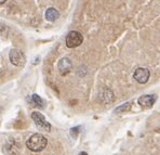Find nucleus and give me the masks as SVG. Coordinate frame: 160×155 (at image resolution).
I'll return each instance as SVG.
<instances>
[{"label": "nucleus", "instance_id": "f03ea898", "mask_svg": "<svg viewBox=\"0 0 160 155\" xmlns=\"http://www.w3.org/2000/svg\"><path fill=\"white\" fill-rule=\"evenodd\" d=\"M32 119L35 121L37 128L43 131H50L51 130V125L49 121H47L46 117L39 112H32Z\"/></svg>", "mask_w": 160, "mask_h": 155}, {"label": "nucleus", "instance_id": "0eeeda50", "mask_svg": "<svg viewBox=\"0 0 160 155\" xmlns=\"http://www.w3.org/2000/svg\"><path fill=\"white\" fill-rule=\"evenodd\" d=\"M157 100V97L155 95H146V96H142V97L138 98V102L144 109H149L152 105L155 104Z\"/></svg>", "mask_w": 160, "mask_h": 155}, {"label": "nucleus", "instance_id": "9b49d317", "mask_svg": "<svg viewBox=\"0 0 160 155\" xmlns=\"http://www.w3.org/2000/svg\"><path fill=\"white\" fill-rule=\"evenodd\" d=\"M79 128H80V127H75V128H72V129H70V135H72L74 138H76V137H77V135H78Z\"/></svg>", "mask_w": 160, "mask_h": 155}, {"label": "nucleus", "instance_id": "f8f14e48", "mask_svg": "<svg viewBox=\"0 0 160 155\" xmlns=\"http://www.w3.org/2000/svg\"><path fill=\"white\" fill-rule=\"evenodd\" d=\"M78 155H88V153H87V152H80Z\"/></svg>", "mask_w": 160, "mask_h": 155}, {"label": "nucleus", "instance_id": "7ed1b4c3", "mask_svg": "<svg viewBox=\"0 0 160 155\" xmlns=\"http://www.w3.org/2000/svg\"><path fill=\"white\" fill-rule=\"evenodd\" d=\"M83 41V37L77 30H72L66 36V46L68 48H76L79 47Z\"/></svg>", "mask_w": 160, "mask_h": 155}, {"label": "nucleus", "instance_id": "6e6552de", "mask_svg": "<svg viewBox=\"0 0 160 155\" xmlns=\"http://www.w3.org/2000/svg\"><path fill=\"white\" fill-rule=\"evenodd\" d=\"M44 16H46V20L49 21V22H55V21L60 18V12L54 8H49L48 10L46 11Z\"/></svg>", "mask_w": 160, "mask_h": 155}, {"label": "nucleus", "instance_id": "9d476101", "mask_svg": "<svg viewBox=\"0 0 160 155\" xmlns=\"http://www.w3.org/2000/svg\"><path fill=\"white\" fill-rule=\"evenodd\" d=\"M130 107H131V103L127 102V103H124V104L120 105L119 107H117L116 113H126V112H128L129 110H130Z\"/></svg>", "mask_w": 160, "mask_h": 155}, {"label": "nucleus", "instance_id": "20e7f679", "mask_svg": "<svg viewBox=\"0 0 160 155\" xmlns=\"http://www.w3.org/2000/svg\"><path fill=\"white\" fill-rule=\"evenodd\" d=\"M9 59H10V62L15 66H23L26 62L24 53L18 49H12L9 53Z\"/></svg>", "mask_w": 160, "mask_h": 155}, {"label": "nucleus", "instance_id": "1a4fd4ad", "mask_svg": "<svg viewBox=\"0 0 160 155\" xmlns=\"http://www.w3.org/2000/svg\"><path fill=\"white\" fill-rule=\"evenodd\" d=\"M30 100H32V103H34L35 106L40 107V109L44 107V101L42 100L38 95H32V97H30Z\"/></svg>", "mask_w": 160, "mask_h": 155}, {"label": "nucleus", "instance_id": "39448f33", "mask_svg": "<svg viewBox=\"0 0 160 155\" xmlns=\"http://www.w3.org/2000/svg\"><path fill=\"white\" fill-rule=\"evenodd\" d=\"M149 76H150L149 70L145 69V67H138V69H136L133 75L134 79L138 84H146L148 79H149Z\"/></svg>", "mask_w": 160, "mask_h": 155}, {"label": "nucleus", "instance_id": "423d86ee", "mask_svg": "<svg viewBox=\"0 0 160 155\" xmlns=\"http://www.w3.org/2000/svg\"><path fill=\"white\" fill-rule=\"evenodd\" d=\"M58 72H60V74L62 75V76L67 75L72 69V61H70V59L69 58L61 59L60 62H58Z\"/></svg>", "mask_w": 160, "mask_h": 155}, {"label": "nucleus", "instance_id": "ddd939ff", "mask_svg": "<svg viewBox=\"0 0 160 155\" xmlns=\"http://www.w3.org/2000/svg\"><path fill=\"white\" fill-rule=\"evenodd\" d=\"M6 1H7V0H0V3H1V4H3Z\"/></svg>", "mask_w": 160, "mask_h": 155}, {"label": "nucleus", "instance_id": "f257e3e1", "mask_svg": "<svg viewBox=\"0 0 160 155\" xmlns=\"http://www.w3.org/2000/svg\"><path fill=\"white\" fill-rule=\"evenodd\" d=\"M47 143H48V141L44 136H42L41 133H34L26 141V147L30 151L40 152L47 147Z\"/></svg>", "mask_w": 160, "mask_h": 155}]
</instances>
